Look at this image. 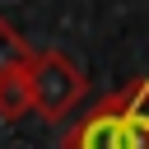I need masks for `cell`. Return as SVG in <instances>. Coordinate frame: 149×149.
Listing matches in <instances>:
<instances>
[{"label":"cell","instance_id":"3957f363","mask_svg":"<svg viewBox=\"0 0 149 149\" xmlns=\"http://www.w3.org/2000/svg\"><path fill=\"white\" fill-rule=\"evenodd\" d=\"M28 65H33V47L23 42V33L0 19V116L19 121L28 112Z\"/></svg>","mask_w":149,"mask_h":149},{"label":"cell","instance_id":"6da1fadb","mask_svg":"<svg viewBox=\"0 0 149 149\" xmlns=\"http://www.w3.org/2000/svg\"><path fill=\"white\" fill-rule=\"evenodd\" d=\"M61 149H149V74L98 98L65 130Z\"/></svg>","mask_w":149,"mask_h":149},{"label":"cell","instance_id":"7a4b0ae2","mask_svg":"<svg viewBox=\"0 0 149 149\" xmlns=\"http://www.w3.org/2000/svg\"><path fill=\"white\" fill-rule=\"evenodd\" d=\"M28 112H37L42 121H65L84 93H88V74L56 47L47 51H33V65H28Z\"/></svg>","mask_w":149,"mask_h":149}]
</instances>
